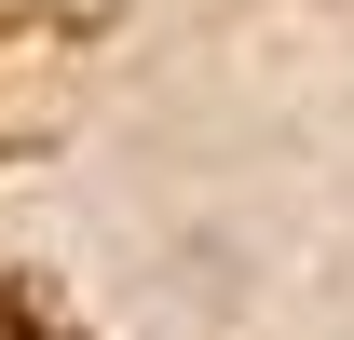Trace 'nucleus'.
Listing matches in <instances>:
<instances>
[]
</instances>
